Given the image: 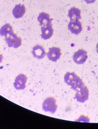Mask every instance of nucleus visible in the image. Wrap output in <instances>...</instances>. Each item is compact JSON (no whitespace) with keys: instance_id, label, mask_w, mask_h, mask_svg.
<instances>
[{"instance_id":"f257e3e1","label":"nucleus","mask_w":98,"mask_h":129,"mask_svg":"<svg viewBox=\"0 0 98 129\" xmlns=\"http://www.w3.org/2000/svg\"><path fill=\"white\" fill-rule=\"evenodd\" d=\"M64 80L67 85L71 86L74 91H76L81 87L84 85L82 79L74 72H68L66 73Z\"/></svg>"},{"instance_id":"f03ea898","label":"nucleus","mask_w":98,"mask_h":129,"mask_svg":"<svg viewBox=\"0 0 98 129\" xmlns=\"http://www.w3.org/2000/svg\"><path fill=\"white\" fill-rule=\"evenodd\" d=\"M5 41L9 47L17 48L22 45V39L14 32L10 33L5 36Z\"/></svg>"},{"instance_id":"7ed1b4c3","label":"nucleus","mask_w":98,"mask_h":129,"mask_svg":"<svg viewBox=\"0 0 98 129\" xmlns=\"http://www.w3.org/2000/svg\"><path fill=\"white\" fill-rule=\"evenodd\" d=\"M57 108L56 101L53 97H49L44 101L42 104V109L45 112L55 113Z\"/></svg>"},{"instance_id":"20e7f679","label":"nucleus","mask_w":98,"mask_h":129,"mask_svg":"<svg viewBox=\"0 0 98 129\" xmlns=\"http://www.w3.org/2000/svg\"><path fill=\"white\" fill-rule=\"evenodd\" d=\"M75 94V99L78 102L83 103L88 100L89 90L87 87L83 85L76 91Z\"/></svg>"},{"instance_id":"39448f33","label":"nucleus","mask_w":98,"mask_h":129,"mask_svg":"<svg viewBox=\"0 0 98 129\" xmlns=\"http://www.w3.org/2000/svg\"><path fill=\"white\" fill-rule=\"evenodd\" d=\"M73 60L76 64H83L88 58L87 52L83 49H79L73 55Z\"/></svg>"},{"instance_id":"423d86ee","label":"nucleus","mask_w":98,"mask_h":129,"mask_svg":"<svg viewBox=\"0 0 98 129\" xmlns=\"http://www.w3.org/2000/svg\"><path fill=\"white\" fill-rule=\"evenodd\" d=\"M28 77L26 75L23 74H20L17 75L14 82V86L16 90H24L26 87V83Z\"/></svg>"},{"instance_id":"0eeeda50","label":"nucleus","mask_w":98,"mask_h":129,"mask_svg":"<svg viewBox=\"0 0 98 129\" xmlns=\"http://www.w3.org/2000/svg\"><path fill=\"white\" fill-rule=\"evenodd\" d=\"M61 50L59 47H52L49 49V51L47 53L48 59L52 62H56L61 57Z\"/></svg>"},{"instance_id":"6e6552de","label":"nucleus","mask_w":98,"mask_h":129,"mask_svg":"<svg viewBox=\"0 0 98 129\" xmlns=\"http://www.w3.org/2000/svg\"><path fill=\"white\" fill-rule=\"evenodd\" d=\"M38 21L41 27H45L52 25V20L50 15L45 12H42L39 14L37 17Z\"/></svg>"},{"instance_id":"1a4fd4ad","label":"nucleus","mask_w":98,"mask_h":129,"mask_svg":"<svg viewBox=\"0 0 98 129\" xmlns=\"http://www.w3.org/2000/svg\"><path fill=\"white\" fill-rule=\"evenodd\" d=\"M26 12V8L25 6L21 4L16 5L12 11L13 16L16 19H19L23 17Z\"/></svg>"},{"instance_id":"9d476101","label":"nucleus","mask_w":98,"mask_h":129,"mask_svg":"<svg viewBox=\"0 0 98 129\" xmlns=\"http://www.w3.org/2000/svg\"><path fill=\"white\" fill-rule=\"evenodd\" d=\"M68 29L71 33L77 35L82 31V24L79 21H70L68 25Z\"/></svg>"},{"instance_id":"9b49d317","label":"nucleus","mask_w":98,"mask_h":129,"mask_svg":"<svg viewBox=\"0 0 98 129\" xmlns=\"http://www.w3.org/2000/svg\"><path fill=\"white\" fill-rule=\"evenodd\" d=\"M68 16L70 18V21H79L81 19V11L76 7H72L68 11Z\"/></svg>"},{"instance_id":"f8f14e48","label":"nucleus","mask_w":98,"mask_h":129,"mask_svg":"<svg viewBox=\"0 0 98 129\" xmlns=\"http://www.w3.org/2000/svg\"><path fill=\"white\" fill-rule=\"evenodd\" d=\"M32 54L34 57L38 59H42L47 55V53L42 46L37 44L33 48Z\"/></svg>"},{"instance_id":"ddd939ff","label":"nucleus","mask_w":98,"mask_h":129,"mask_svg":"<svg viewBox=\"0 0 98 129\" xmlns=\"http://www.w3.org/2000/svg\"><path fill=\"white\" fill-rule=\"evenodd\" d=\"M41 37L44 40L50 39L54 34V29L53 25L45 27H41Z\"/></svg>"},{"instance_id":"4468645a","label":"nucleus","mask_w":98,"mask_h":129,"mask_svg":"<svg viewBox=\"0 0 98 129\" xmlns=\"http://www.w3.org/2000/svg\"><path fill=\"white\" fill-rule=\"evenodd\" d=\"M13 32V28L10 23H7L3 25L0 29V35L6 36L8 34Z\"/></svg>"},{"instance_id":"2eb2a0df","label":"nucleus","mask_w":98,"mask_h":129,"mask_svg":"<svg viewBox=\"0 0 98 129\" xmlns=\"http://www.w3.org/2000/svg\"><path fill=\"white\" fill-rule=\"evenodd\" d=\"M77 121H82L85 122H89V119L86 116L82 115L80 116V118H79L78 120H77Z\"/></svg>"},{"instance_id":"dca6fc26","label":"nucleus","mask_w":98,"mask_h":129,"mask_svg":"<svg viewBox=\"0 0 98 129\" xmlns=\"http://www.w3.org/2000/svg\"><path fill=\"white\" fill-rule=\"evenodd\" d=\"M87 4H91L95 2L96 0H84Z\"/></svg>"},{"instance_id":"f3484780","label":"nucleus","mask_w":98,"mask_h":129,"mask_svg":"<svg viewBox=\"0 0 98 129\" xmlns=\"http://www.w3.org/2000/svg\"><path fill=\"white\" fill-rule=\"evenodd\" d=\"M4 59V56L2 54L0 53V63H1L3 60Z\"/></svg>"},{"instance_id":"a211bd4d","label":"nucleus","mask_w":98,"mask_h":129,"mask_svg":"<svg viewBox=\"0 0 98 129\" xmlns=\"http://www.w3.org/2000/svg\"><path fill=\"white\" fill-rule=\"evenodd\" d=\"M96 51L98 54V43L96 45Z\"/></svg>"},{"instance_id":"6ab92c4d","label":"nucleus","mask_w":98,"mask_h":129,"mask_svg":"<svg viewBox=\"0 0 98 129\" xmlns=\"http://www.w3.org/2000/svg\"></svg>"}]
</instances>
